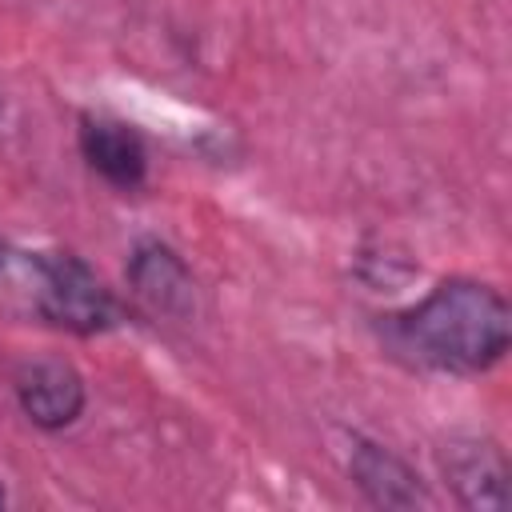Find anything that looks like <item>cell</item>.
I'll return each mask as SVG.
<instances>
[{
    "mask_svg": "<svg viewBox=\"0 0 512 512\" xmlns=\"http://www.w3.org/2000/svg\"><path fill=\"white\" fill-rule=\"evenodd\" d=\"M440 472L456 504L500 512L508 504V456L492 436H452L440 444Z\"/></svg>",
    "mask_w": 512,
    "mask_h": 512,
    "instance_id": "cell-5",
    "label": "cell"
},
{
    "mask_svg": "<svg viewBox=\"0 0 512 512\" xmlns=\"http://www.w3.org/2000/svg\"><path fill=\"white\" fill-rule=\"evenodd\" d=\"M348 476L364 492V500L376 508H428L432 504L416 468L376 440H364V436L352 440Z\"/></svg>",
    "mask_w": 512,
    "mask_h": 512,
    "instance_id": "cell-7",
    "label": "cell"
},
{
    "mask_svg": "<svg viewBox=\"0 0 512 512\" xmlns=\"http://www.w3.org/2000/svg\"><path fill=\"white\" fill-rule=\"evenodd\" d=\"M384 344L392 356L424 372L480 376L496 368L512 344V312L500 288L448 276L416 304L384 316Z\"/></svg>",
    "mask_w": 512,
    "mask_h": 512,
    "instance_id": "cell-1",
    "label": "cell"
},
{
    "mask_svg": "<svg viewBox=\"0 0 512 512\" xmlns=\"http://www.w3.org/2000/svg\"><path fill=\"white\" fill-rule=\"evenodd\" d=\"M4 504H8V492H4V484H0V508H4Z\"/></svg>",
    "mask_w": 512,
    "mask_h": 512,
    "instance_id": "cell-8",
    "label": "cell"
},
{
    "mask_svg": "<svg viewBox=\"0 0 512 512\" xmlns=\"http://www.w3.org/2000/svg\"><path fill=\"white\" fill-rule=\"evenodd\" d=\"M12 392H16L20 412L44 432H60L76 424L88 404L84 376L68 360H56V356H36V360L16 364Z\"/></svg>",
    "mask_w": 512,
    "mask_h": 512,
    "instance_id": "cell-4",
    "label": "cell"
},
{
    "mask_svg": "<svg viewBox=\"0 0 512 512\" xmlns=\"http://www.w3.org/2000/svg\"><path fill=\"white\" fill-rule=\"evenodd\" d=\"M76 144H80L84 164L104 184L132 192L148 180V148L128 120L104 116V112H84L80 128H76Z\"/></svg>",
    "mask_w": 512,
    "mask_h": 512,
    "instance_id": "cell-6",
    "label": "cell"
},
{
    "mask_svg": "<svg viewBox=\"0 0 512 512\" xmlns=\"http://www.w3.org/2000/svg\"><path fill=\"white\" fill-rule=\"evenodd\" d=\"M120 320H124V304L84 256L44 252L36 324H48L72 336H100V332H112Z\"/></svg>",
    "mask_w": 512,
    "mask_h": 512,
    "instance_id": "cell-2",
    "label": "cell"
},
{
    "mask_svg": "<svg viewBox=\"0 0 512 512\" xmlns=\"http://www.w3.org/2000/svg\"><path fill=\"white\" fill-rule=\"evenodd\" d=\"M132 300L156 320H192L196 312V276L184 256L164 240H140L124 268Z\"/></svg>",
    "mask_w": 512,
    "mask_h": 512,
    "instance_id": "cell-3",
    "label": "cell"
}]
</instances>
